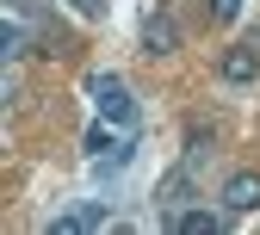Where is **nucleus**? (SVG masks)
Instances as JSON below:
<instances>
[{
	"instance_id": "obj_1",
	"label": "nucleus",
	"mask_w": 260,
	"mask_h": 235,
	"mask_svg": "<svg viewBox=\"0 0 260 235\" xmlns=\"http://www.w3.org/2000/svg\"><path fill=\"white\" fill-rule=\"evenodd\" d=\"M87 99H93V112L112 118L118 130H137V99H130L124 75H87Z\"/></svg>"
},
{
	"instance_id": "obj_2",
	"label": "nucleus",
	"mask_w": 260,
	"mask_h": 235,
	"mask_svg": "<svg viewBox=\"0 0 260 235\" xmlns=\"http://www.w3.org/2000/svg\"><path fill=\"white\" fill-rule=\"evenodd\" d=\"M93 229H112V205L106 198H87V205L50 217V235H93Z\"/></svg>"
},
{
	"instance_id": "obj_3",
	"label": "nucleus",
	"mask_w": 260,
	"mask_h": 235,
	"mask_svg": "<svg viewBox=\"0 0 260 235\" xmlns=\"http://www.w3.org/2000/svg\"><path fill=\"white\" fill-rule=\"evenodd\" d=\"M192 174H199V161H180L168 180L155 186V211L161 217H174V211H186V192H192Z\"/></svg>"
},
{
	"instance_id": "obj_4",
	"label": "nucleus",
	"mask_w": 260,
	"mask_h": 235,
	"mask_svg": "<svg viewBox=\"0 0 260 235\" xmlns=\"http://www.w3.org/2000/svg\"><path fill=\"white\" fill-rule=\"evenodd\" d=\"M217 75L230 81V87L260 81V50H254V44H230V50H223V62H217Z\"/></svg>"
},
{
	"instance_id": "obj_5",
	"label": "nucleus",
	"mask_w": 260,
	"mask_h": 235,
	"mask_svg": "<svg viewBox=\"0 0 260 235\" xmlns=\"http://www.w3.org/2000/svg\"><path fill=\"white\" fill-rule=\"evenodd\" d=\"M223 211H230V217L260 211V174H230V180H223Z\"/></svg>"
},
{
	"instance_id": "obj_6",
	"label": "nucleus",
	"mask_w": 260,
	"mask_h": 235,
	"mask_svg": "<svg viewBox=\"0 0 260 235\" xmlns=\"http://www.w3.org/2000/svg\"><path fill=\"white\" fill-rule=\"evenodd\" d=\"M143 50H149V56H174V50H180V25H174L168 13H149V19H143Z\"/></svg>"
},
{
	"instance_id": "obj_7",
	"label": "nucleus",
	"mask_w": 260,
	"mask_h": 235,
	"mask_svg": "<svg viewBox=\"0 0 260 235\" xmlns=\"http://www.w3.org/2000/svg\"><path fill=\"white\" fill-rule=\"evenodd\" d=\"M223 223H230V211H199V205L168 217V229H174V235H217Z\"/></svg>"
},
{
	"instance_id": "obj_8",
	"label": "nucleus",
	"mask_w": 260,
	"mask_h": 235,
	"mask_svg": "<svg viewBox=\"0 0 260 235\" xmlns=\"http://www.w3.org/2000/svg\"><path fill=\"white\" fill-rule=\"evenodd\" d=\"M211 19H217V25H236V19H242V0H211Z\"/></svg>"
},
{
	"instance_id": "obj_9",
	"label": "nucleus",
	"mask_w": 260,
	"mask_h": 235,
	"mask_svg": "<svg viewBox=\"0 0 260 235\" xmlns=\"http://www.w3.org/2000/svg\"><path fill=\"white\" fill-rule=\"evenodd\" d=\"M81 7V19H106V0H75Z\"/></svg>"
}]
</instances>
